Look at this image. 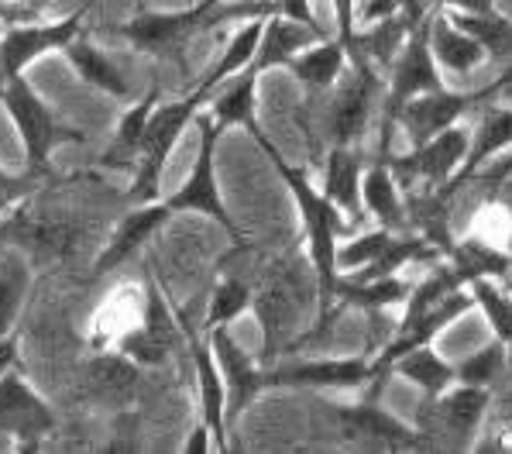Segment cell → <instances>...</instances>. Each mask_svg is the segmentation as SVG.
I'll list each match as a JSON object with an SVG mask.
<instances>
[{"label":"cell","instance_id":"cell-1","mask_svg":"<svg viewBox=\"0 0 512 454\" xmlns=\"http://www.w3.org/2000/svg\"><path fill=\"white\" fill-rule=\"evenodd\" d=\"M255 138H258V145L269 152V159L275 162L279 176L286 179V186L293 190L299 210H303L306 245H310V262H313V269H317V286H320V317H330V307H334V286H337V238L348 231V224H344L341 210L324 197V190H313L306 172H299L282 162V155L265 142L262 131H258Z\"/></svg>","mask_w":512,"mask_h":454},{"label":"cell","instance_id":"cell-2","mask_svg":"<svg viewBox=\"0 0 512 454\" xmlns=\"http://www.w3.org/2000/svg\"><path fill=\"white\" fill-rule=\"evenodd\" d=\"M471 135L464 128H447L440 131L437 138L416 145L413 155H403V159H385V166L392 169L399 186H447L454 179V172L461 169L464 152H468Z\"/></svg>","mask_w":512,"mask_h":454},{"label":"cell","instance_id":"cell-3","mask_svg":"<svg viewBox=\"0 0 512 454\" xmlns=\"http://www.w3.org/2000/svg\"><path fill=\"white\" fill-rule=\"evenodd\" d=\"M430 21H420L409 31V42L403 45V52L392 62V83H389V104H385V121H396V114L403 111V104H409L420 93L444 90L437 73V59L430 49Z\"/></svg>","mask_w":512,"mask_h":454},{"label":"cell","instance_id":"cell-4","mask_svg":"<svg viewBox=\"0 0 512 454\" xmlns=\"http://www.w3.org/2000/svg\"><path fill=\"white\" fill-rule=\"evenodd\" d=\"M196 111V100H179V104H165L159 111H152L145 124V135L138 142V183H135V197L148 200L155 193V183L162 176V166L169 159L172 145H176L179 131L186 128V121Z\"/></svg>","mask_w":512,"mask_h":454},{"label":"cell","instance_id":"cell-5","mask_svg":"<svg viewBox=\"0 0 512 454\" xmlns=\"http://www.w3.org/2000/svg\"><path fill=\"white\" fill-rule=\"evenodd\" d=\"M375 379L372 358H313L289 362L282 369L262 372V386H296V389H361Z\"/></svg>","mask_w":512,"mask_h":454},{"label":"cell","instance_id":"cell-6","mask_svg":"<svg viewBox=\"0 0 512 454\" xmlns=\"http://www.w3.org/2000/svg\"><path fill=\"white\" fill-rule=\"evenodd\" d=\"M354 76L330 97L324 131L334 145H354L368 124V107L378 86V69L368 59H351Z\"/></svg>","mask_w":512,"mask_h":454},{"label":"cell","instance_id":"cell-7","mask_svg":"<svg viewBox=\"0 0 512 454\" xmlns=\"http://www.w3.org/2000/svg\"><path fill=\"white\" fill-rule=\"evenodd\" d=\"M0 97H4L7 111L14 114V124H18L21 138H25L31 166H42V162L49 159L52 145L62 138L52 121V114H49V107H45L42 100L31 93V86L21 83L18 76H7V86L0 90Z\"/></svg>","mask_w":512,"mask_h":454},{"label":"cell","instance_id":"cell-8","mask_svg":"<svg viewBox=\"0 0 512 454\" xmlns=\"http://www.w3.org/2000/svg\"><path fill=\"white\" fill-rule=\"evenodd\" d=\"M506 148H512V107H495L488 104L482 121H478L475 135H471L468 142V152H464V162L461 169L454 172V179L444 186V190H437L440 197H451L454 190H461L464 183H471V179H478V172H482L488 162L495 159V155H502Z\"/></svg>","mask_w":512,"mask_h":454},{"label":"cell","instance_id":"cell-9","mask_svg":"<svg viewBox=\"0 0 512 454\" xmlns=\"http://www.w3.org/2000/svg\"><path fill=\"white\" fill-rule=\"evenodd\" d=\"M220 128L214 121H203V152L200 159H196L193 172H189L186 186L176 193V197L169 200V210H196V214H207L214 217V221H220L227 227V231L238 234V227H234V221L227 217L224 203H220V193H217V183H214V142H217Z\"/></svg>","mask_w":512,"mask_h":454},{"label":"cell","instance_id":"cell-10","mask_svg":"<svg viewBox=\"0 0 512 454\" xmlns=\"http://www.w3.org/2000/svg\"><path fill=\"white\" fill-rule=\"evenodd\" d=\"M80 35V18L66 21H45V25H21L7 35L4 49H0V69L7 76H18L35 56L49 49H66L73 38Z\"/></svg>","mask_w":512,"mask_h":454},{"label":"cell","instance_id":"cell-11","mask_svg":"<svg viewBox=\"0 0 512 454\" xmlns=\"http://www.w3.org/2000/svg\"><path fill=\"white\" fill-rule=\"evenodd\" d=\"M52 427V413L31 389L14 375H4L0 382V434H45Z\"/></svg>","mask_w":512,"mask_h":454},{"label":"cell","instance_id":"cell-12","mask_svg":"<svg viewBox=\"0 0 512 454\" xmlns=\"http://www.w3.org/2000/svg\"><path fill=\"white\" fill-rule=\"evenodd\" d=\"M210 344H214V351H217V365H220V372L227 375L224 379V386H227V410H234V413H241L244 406H248V399L251 396H258L262 393V372L251 365V358L244 355V351L234 344L231 338L224 334V327H214L210 331Z\"/></svg>","mask_w":512,"mask_h":454},{"label":"cell","instance_id":"cell-13","mask_svg":"<svg viewBox=\"0 0 512 454\" xmlns=\"http://www.w3.org/2000/svg\"><path fill=\"white\" fill-rule=\"evenodd\" d=\"M320 38H327V35L299 25V21L282 18V14H269L251 66H255L258 73H265V69H272V66H289V59L299 56L303 49H310V45L320 42Z\"/></svg>","mask_w":512,"mask_h":454},{"label":"cell","instance_id":"cell-14","mask_svg":"<svg viewBox=\"0 0 512 454\" xmlns=\"http://www.w3.org/2000/svg\"><path fill=\"white\" fill-rule=\"evenodd\" d=\"M378 389L368 393V403H358L351 410H341V424L348 427L351 437H365L368 444H382V448H413L416 444V430H409L406 424H399L396 417L382 413L375 406Z\"/></svg>","mask_w":512,"mask_h":454},{"label":"cell","instance_id":"cell-15","mask_svg":"<svg viewBox=\"0 0 512 454\" xmlns=\"http://www.w3.org/2000/svg\"><path fill=\"white\" fill-rule=\"evenodd\" d=\"M430 49L437 66H444L451 76H471L485 62V49L471 35H464L451 18L430 21Z\"/></svg>","mask_w":512,"mask_h":454},{"label":"cell","instance_id":"cell-16","mask_svg":"<svg viewBox=\"0 0 512 454\" xmlns=\"http://www.w3.org/2000/svg\"><path fill=\"white\" fill-rule=\"evenodd\" d=\"M361 159L354 155L351 145H334L327 155V166H324V197L334 203L337 210L344 214L358 217L361 210Z\"/></svg>","mask_w":512,"mask_h":454},{"label":"cell","instance_id":"cell-17","mask_svg":"<svg viewBox=\"0 0 512 454\" xmlns=\"http://www.w3.org/2000/svg\"><path fill=\"white\" fill-rule=\"evenodd\" d=\"M447 258H451V269L461 276V283H475V279H506L512 272L509 252L506 248H495L482 238L471 241H451L447 245Z\"/></svg>","mask_w":512,"mask_h":454},{"label":"cell","instance_id":"cell-18","mask_svg":"<svg viewBox=\"0 0 512 454\" xmlns=\"http://www.w3.org/2000/svg\"><path fill=\"white\" fill-rule=\"evenodd\" d=\"M344 62H348V49L334 38H320L310 49H303L299 56L289 59V69L299 83L313 86V90H330L344 73Z\"/></svg>","mask_w":512,"mask_h":454},{"label":"cell","instance_id":"cell-19","mask_svg":"<svg viewBox=\"0 0 512 454\" xmlns=\"http://www.w3.org/2000/svg\"><path fill=\"white\" fill-rule=\"evenodd\" d=\"M361 203H365L368 214L382 227H389V231L406 224V203L399 197V183L385 162H378V166H372L361 176Z\"/></svg>","mask_w":512,"mask_h":454},{"label":"cell","instance_id":"cell-20","mask_svg":"<svg viewBox=\"0 0 512 454\" xmlns=\"http://www.w3.org/2000/svg\"><path fill=\"white\" fill-rule=\"evenodd\" d=\"M409 286L396 276H382V279H337L334 286V300L341 307H358V310H389L396 303H406Z\"/></svg>","mask_w":512,"mask_h":454},{"label":"cell","instance_id":"cell-21","mask_svg":"<svg viewBox=\"0 0 512 454\" xmlns=\"http://www.w3.org/2000/svg\"><path fill=\"white\" fill-rule=\"evenodd\" d=\"M392 372H399L406 382L420 386L427 399L430 396H440L444 389H451L454 382H458V375H454V365L444 362V358H440L437 351H430V344H420V348L406 351L403 358H396Z\"/></svg>","mask_w":512,"mask_h":454},{"label":"cell","instance_id":"cell-22","mask_svg":"<svg viewBox=\"0 0 512 454\" xmlns=\"http://www.w3.org/2000/svg\"><path fill=\"white\" fill-rule=\"evenodd\" d=\"M451 25H458L464 35H471L485 49V59L512 62V21L499 11L488 14H461L451 11Z\"/></svg>","mask_w":512,"mask_h":454},{"label":"cell","instance_id":"cell-23","mask_svg":"<svg viewBox=\"0 0 512 454\" xmlns=\"http://www.w3.org/2000/svg\"><path fill=\"white\" fill-rule=\"evenodd\" d=\"M165 217H169V203H148V207L135 210V214L121 224V231L114 234L110 248L104 252V258H100L97 272H110L117 262H124V258L141 245V241H148V234H152Z\"/></svg>","mask_w":512,"mask_h":454},{"label":"cell","instance_id":"cell-24","mask_svg":"<svg viewBox=\"0 0 512 454\" xmlns=\"http://www.w3.org/2000/svg\"><path fill=\"white\" fill-rule=\"evenodd\" d=\"M255 86H258V69L251 66L241 80H234L214 104V124L217 128H231V124H244L251 135H258L255 124Z\"/></svg>","mask_w":512,"mask_h":454},{"label":"cell","instance_id":"cell-25","mask_svg":"<svg viewBox=\"0 0 512 454\" xmlns=\"http://www.w3.org/2000/svg\"><path fill=\"white\" fill-rule=\"evenodd\" d=\"M265 18H269V14H262V18H248V25H244L238 35L231 38V45H227L224 59L217 62V69L210 73V80L203 83V93H207L210 86L224 83L227 76L241 73L244 66H251V62H255L258 42H262V31H265Z\"/></svg>","mask_w":512,"mask_h":454},{"label":"cell","instance_id":"cell-26","mask_svg":"<svg viewBox=\"0 0 512 454\" xmlns=\"http://www.w3.org/2000/svg\"><path fill=\"white\" fill-rule=\"evenodd\" d=\"M66 52H69V59L76 62V69H80V73L93 86L114 93V97H124V93H128V83H124L121 69H117L100 49H93V45H83V42H76V38H73V42L66 45Z\"/></svg>","mask_w":512,"mask_h":454},{"label":"cell","instance_id":"cell-27","mask_svg":"<svg viewBox=\"0 0 512 454\" xmlns=\"http://www.w3.org/2000/svg\"><path fill=\"white\" fill-rule=\"evenodd\" d=\"M196 372H200V389H203V424L210 434L224 430V382H220V365L207 348H196Z\"/></svg>","mask_w":512,"mask_h":454},{"label":"cell","instance_id":"cell-28","mask_svg":"<svg viewBox=\"0 0 512 454\" xmlns=\"http://www.w3.org/2000/svg\"><path fill=\"white\" fill-rule=\"evenodd\" d=\"M471 296H475V307H482L485 320L492 324L495 338L502 344H512V293L506 289L502 293L499 286H495V279H475V283H468Z\"/></svg>","mask_w":512,"mask_h":454},{"label":"cell","instance_id":"cell-29","mask_svg":"<svg viewBox=\"0 0 512 454\" xmlns=\"http://www.w3.org/2000/svg\"><path fill=\"white\" fill-rule=\"evenodd\" d=\"M502 372H506V344L495 341L488 344V348H482L478 355L464 358L461 365H454V375H458V382H464V386H495V382L502 379Z\"/></svg>","mask_w":512,"mask_h":454},{"label":"cell","instance_id":"cell-30","mask_svg":"<svg viewBox=\"0 0 512 454\" xmlns=\"http://www.w3.org/2000/svg\"><path fill=\"white\" fill-rule=\"evenodd\" d=\"M251 303V289L244 279L238 276H227L224 283L214 289V296H210V310H207V327L214 331V327H224L231 324L234 317H241L244 310H248Z\"/></svg>","mask_w":512,"mask_h":454},{"label":"cell","instance_id":"cell-31","mask_svg":"<svg viewBox=\"0 0 512 454\" xmlns=\"http://www.w3.org/2000/svg\"><path fill=\"white\" fill-rule=\"evenodd\" d=\"M389 241H392L389 227H375L372 234H361L348 248H337V269H341V265H348V269H365L368 262H375V258L389 248Z\"/></svg>","mask_w":512,"mask_h":454},{"label":"cell","instance_id":"cell-32","mask_svg":"<svg viewBox=\"0 0 512 454\" xmlns=\"http://www.w3.org/2000/svg\"><path fill=\"white\" fill-rule=\"evenodd\" d=\"M272 14H282V18L299 21V25H306V28L320 31V35H327V31L317 25V14H313L310 0H275V4H272Z\"/></svg>","mask_w":512,"mask_h":454},{"label":"cell","instance_id":"cell-33","mask_svg":"<svg viewBox=\"0 0 512 454\" xmlns=\"http://www.w3.org/2000/svg\"><path fill=\"white\" fill-rule=\"evenodd\" d=\"M334 14H337V42L344 49H351L354 35H358V28H354V21H358V0H334Z\"/></svg>","mask_w":512,"mask_h":454},{"label":"cell","instance_id":"cell-34","mask_svg":"<svg viewBox=\"0 0 512 454\" xmlns=\"http://www.w3.org/2000/svg\"><path fill=\"white\" fill-rule=\"evenodd\" d=\"M392 14H399V0H372V4H365V11H361V21H385L392 18Z\"/></svg>","mask_w":512,"mask_h":454},{"label":"cell","instance_id":"cell-35","mask_svg":"<svg viewBox=\"0 0 512 454\" xmlns=\"http://www.w3.org/2000/svg\"><path fill=\"white\" fill-rule=\"evenodd\" d=\"M440 7H447V11H461V14H488L495 11L492 0H437Z\"/></svg>","mask_w":512,"mask_h":454},{"label":"cell","instance_id":"cell-36","mask_svg":"<svg viewBox=\"0 0 512 454\" xmlns=\"http://www.w3.org/2000/svg\"><path fill=\"white\" fill-rule=\"evenodd\" d=\"M25 186L28 183H21V179H11V176H4V172H0V210H4L14 197H18Z\"/></svg>","mask_w":512,"mask_h":454},{"label":"cell","instance_id":"cell-37","mask_svg":"<svg viewBox=\"0 0 512 454\" xmlns=\"http://www.w3.org/2000/svg\"><path fill=\"white\" fill-rule=\"evenodd\" d=\"M14 358H18V341L4 338V341H0V379H4L7 369L14 365Z\"/></svg>","mask_w":512,"mask_h":454},{"label":"cell","instance_id":"cell-38","mask_svg":"<svg viewBox=\"0 0 512 454\" xmlns=\"http://www.w3.org/2000/svg\"><path fill=\"white\" fill-rule=\"evenodd\" d=\"M11 310H14V293H11V286L0 279V331L7 327V317H11Z\"/></svg>","mask_w":512,"mask_h":454},{"label":"cell","instance_id":"cell-39","mask_svg":"<svg viewBox=\"0 0 512 454\" xmlns=\"http://www.w3.org/2000/svg\"><path fill=\"white\" fill-rule=\"evenodd\" d=\"M502 176H512V155H509V159H502L492 172H485L482 179H485V183H499Z\"/></svg>","mask_w":512,"mask_h":454},{"label":"cell","instance_id":"cell-40","mask_svg":"<svg viewBox=\"0 0 512 454\" xmlns=\"http://www.w3.org/2000/svg\"><path fill=\"white\" fill-rule=\"evenodd\" d=\"M21 4H28V7H38V4H42V0H21Z\"/></svg>","mask_w":512,"mask_h":454},{"label":"cell","instance_id":"cell-41","mask_svg":"<svg viewBox=\"0 0 512 454\" xmlns=\"http://www.w3.org/2000/svg\"><path fill=\"white\" fill-rule=\"evenodd\" d=\"M509 262H512V241H509Z\"/></svg>","mask_w":512,"mask_h":454}]
</instances>
